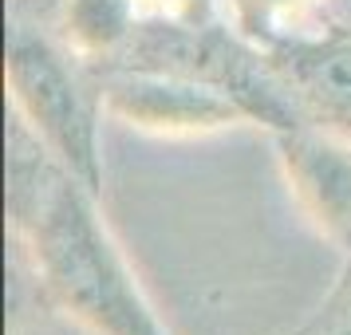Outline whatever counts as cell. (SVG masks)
<instances>
[{"label": "cell", "instance_id": "10", "mask_svg": "<svg viewBox=\"0 0 351 335\" xmlns=\"http://www.w3.org/2000/svg\"><path fill=\"white\" fill-rule=\"evenodd\" d=\"M36 335H99V332H91L80 319H71V323H56V327H44V332H36Z\"/></svg>", "mask_w": 351, "mask_h": 335}, {"label": "cell", "instance_id": "2", "mask_svg": "<svg viewBox=\"0 0 351 335\" xmlns=\"http://www.w3.org/2000/svg\"><path fill=\"white\" fill-rule=\"evenodd\" d=\"M4 83L36 142H44L51 158L91 193H103V91L75 71L67 51L32 32H12L4 51Z\"/></svg>", "mask_w": 351, "mask_h": 335}, {"label": "cell", "instance_id": "3", "mask_svg": "<svg viewBox=\"0 0 351 335\" xmlns=\"http://www.w3.org/2000/svg\"><path fill=\"white\" fill-rule=\"evenodd\" d=\"M107 114L123 119L127 127L166 138H193V134H217L229 127L253 123V114L241 107L225 87L166 71V67H119L99 83Z\"/></svg>", "mask_w": 351, "mask_h": 335}, {"label": "cell", "instance_id": "5", "mask_svg": "<svg viewBox=\"0 0 351 335\" xmlns=\"http://www.w3.org/2000/svg\"><path fill=\"white\" fill-rule=\"evenodd\" d=\"M265 60L292 95L304 123L351 138V36L269 32Z\"/></svg>", "mask_w": 351, "mask_h": 335}, {"label": "cell", "instance_id": "1", "mask_svg": "<svg viewBox=\"0 0 351 335\" xmlns=\"http://www.w3.org/2000/svg\"><path fill=\"white\" fill-rule=\"evenodd\" d=\"M8 209L40 284L99 335H170L127 256L99 217V193L51 158L12 150Z\"/></svg>", "mask_w": 351, "mask_h": 335}, {"label": "cell", "instance_id": "4", "mask_svg": "<svg viewBox=\"0 0 351 335\" xmlns=\"http://www.w3.org/2000/svg\"><path fill=\"white\" fill-rule=\"evenodd\" d=\"M285 182L319 233L351 253V138L316 123L272 130Z\"/></svg>", "mask_w": 351, "mask_h": 335}, {"label": "cell", "instance_id": "6", "mask_svg": "<svg viewBox=\"0 0 351 335\" xmlns=\"http://www.w3.org/2000/svg\"><path fill=\"white\" fill-rule=\"evenodd\" d=\"M143 0H64L60 32L64 44L83 60H107L127 51L130 36L138 32Z\"/></svg>", "mask_w": 351, "mask_h": 335}, {"label": "cell", "instance_id": "8", "mask_svg": "<svg viewBox=\"0 0 351 335\" xmlns=\"http://www.w3.org/2000/svg\"><path fill=\"white\" fill-rule=\"evenodd\" d=\"M312 4H316V0H237L245 32H261V36H269L276 24L300 20Z\"/></svg>", "mask_w": 351, "mask_h": 335}, {"label": "cell", "instance_id": "7", "mask_svg": "<svg viewBox=\"0 0 351 335\" xmlns=\"http://www.w3.org/2000/svg\"><path fill=\"white\" fill-rule=\"evenodd\" d=\"M292 335H351V253L343 256V269L328 288V296L312 308V316Z\"/></svg>", "mask_w": 351, "mask_h": 335}, {"label": "cell", "instance_id": "9", "mask_svg": "<svg viewBox=\"0 0 351 335\" xmlns=\"http://www.w3.org/2000/svg\"><path fill=\"white\" fill-rule=\"evenodd\" d=\"M143 12H150L154 20L186 24V28H206L213 0H143Z\"/></svg>", "mask_w": 351, "mask_h": 335}]
</instances>
